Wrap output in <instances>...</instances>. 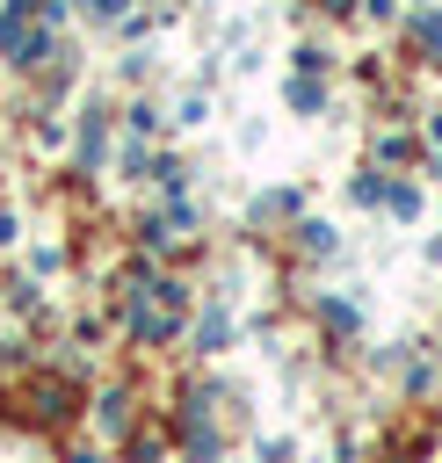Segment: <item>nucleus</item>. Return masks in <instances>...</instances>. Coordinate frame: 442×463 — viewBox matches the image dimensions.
<instances>
[{
  "mask_svg": "<svg viewBox=\"0 0 442 463\" xmlns=\"http://www.w3.org/2000/svg\"><path fill=\"white\" fill-rule=\"evenodd\" d=\"M290 101H297V109H319V101H326V94H319V87H312V80H290Z\"/></svg>",
  "mask_w": 442,
  "mask_h": 463,
  "instance_id": "f257e3e1",
  "label": "nucleus"
}]
</instances>
